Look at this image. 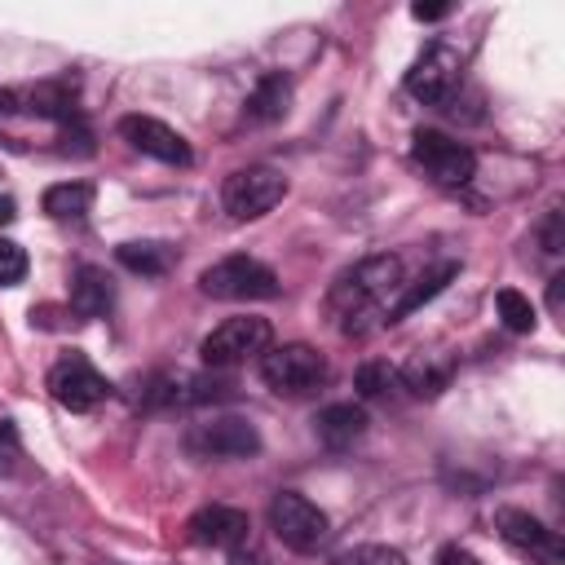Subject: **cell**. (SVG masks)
<instances>
[{"label":"cell","instance_id":"d4e9b609","mask_svg":"<svg viewBox=\"0 0 565 565\" xmlns=\"http://www.w3.org/2000/svg\"><path fill=\"white\" fill-rule=\"evenodd\" d=\"M26 269H31V260H26L22 243L0 238V287H18L26 278Z\"/></svg>","mask_w":565,"mask_h":565},{"label":"cell","instance_id":"7402d4cb","mask_svg":"<svg viewBox=\"0 0 565 565\" xmlns=\"http://www.w3.org/2000/svg\"><path fill=\"white\" fill-rule=\"evenodd\" d=\"M397 384H402V380H397V366H393V362H384V358L362 362V366H358V375H353V388H358L362 397H388Z\"/></svg>","mask_w":565,"mask_h":565},{"label":"cell","instance_id":"f1b7e54d","mask_svg":"<svg viewBox=\"0 0 565 565\" xmlns=\"http://www.w3.org/2000/svg\"><path fill=\"white\" fill-rule=\"evenodd\" d=\"M437 565H481V561H477L472 552H463L459 543H450V547H441V552H437Z\"/></svg>","mask_w":565,"mask_h":565},{"label":"cell","instance_id":"cb8c5ba5","mask_svg":"<svg viewBox=\"0 0 565 565\" xmlns=\"http://www.w3.org/2000/svg\"><path fill=\"white\" fill-rule=\"evenodd\" d=\"M331 565H406V556L388 543H358V547L340 552Z\"/></svg>","mask_w":565,"mask_h":565},{"label":"cell","instance_id":"8fae6325","mask_svg":"<svg viewBox=\"0 0 565 565\" xmlns=\"http://www.w3.org/2000/svg\"><path fill=\"white\" fill-rule=\"evenodd\" d=\"M494 525H499V534H503V543H508L512 552H521V556H530V561H539V565H565V543H561V534L547 530L539 516H530V512H521V508H499Z\"/></svg>","mask_w":565,"mask_h":565},{"label":"cell","instance_id":"3957f363","mask_svg":"<svg viewBox=\"0 0 565 565\" xmlns=\"http://www.w3.org/2000/svg\"><path fill=\"white\" fill-rule=\"evenodd\" d=\"M269 340H274L269 318L243 313V318H225L221 327H212V331L203 335V344H199V358H203V366H212V371H230V366H238V362L265 353Z\"/></svg>","mask_w":565,"mask_h":565},{"label":"cell","instance_id":"5b68a950","mask_svg":"<svg viewBox=\"0 0 565 565\" xmlns=\"http://www.w3.org/2000/svg\"><path fill=\"white\" fill-rule=\"evenodd\" d=\"M185 450L194 459H252L260 455V433L243 415H212L185 428Z\"/></svg>","mask_w":565,"mask_h":565},{"label":"cell","instance_id":"7a4b0ae2","mask_svg":"<svg viewBox=\"0 0 565 565\" xmlns=\"http://www.w3.org/2000/svg\"><path fill=\"white\" fill-rule=\"evenodd\" d=\"M327 375H331V366L313 344L291 340V344H278V349L260 353V380L282 397H305V393L322 388Z\"/></svg>","mask_w":565,"mask_h":565},{"label":"cell","instance_id":"5bb4252c","mask_svg":"<svg viewBox=\"0 0 565 565\" xmlns=\"http://www.w3.org/2000/svg\"><path fill=\"white\" fill-rule=\"evenodd\" d=\"M366 428H371V419H366V411L358 402H331L313 419V433H318V441L327 450H349L353 441L366 437Z\"/></svg>","mask_w":565,"mask_h":565},{"label":"cell","instance_id":"4dcf8cb0","mask_svg":"<svg viewBox=\"0 0 565 565\" xmlns=\"http://www.w3.org/2000/svg\"><path fill=\"white\" fill-rule=\"evenodd\" d=\"M18 110H22V93L0 88V115H18Z\"/></svg>","mask_w":565,"mask_h":565},{"label":"cell","instance_id":"1f68e13d","mask_svg":"<svg viewBox=\"0 0 565 565\" xmlns=\"http://www.w3.org/2000/svg\"><path fill=\"white\" fill-rule=\"evenodd\" d=\"M13 216H18V203H13L9 194H0V225H9Z\"/></svg>","mask_w":565,"mask_h":565},{"label":"cell","instance_id":"f546056e","mask_svg":"<svg viewBox=\"0 0 565 565\" xmlns=\"http://www.w3.org/2000/svg\"><path fill=\"white\" fill-rule=\"evenodd\" d=\"M446 13H450V4H411V18H419V22H437Z\"/></svg>","mask_w":565,"mask_h":565},{"label":"cell","instance_id":"83f0119b","mask_svg":"<svg viewBox=\"0 0 565 565\" xmlns=\"http://www.w3.org/2000/svg\"><path fill=\"white\" fill-rule=\"evenodd\" d=\"M230 565H269V561H265V552H260V547L238 543V547H230Z\"/></svg>","mask_w":565,"mask_h":565},{"label":"cell","instance_id":"277c9868","mask_svg":"<svg viewBox=\"0 0 565 565\" xmlns=\"http://www.w3.org/2000/svg\"><path fill=\"white\" fill-rule=\"evenodd\" d=\"M199 287L216 300H274L278 274L256 256H225L199 274Z\"/></svg>","mask_w":565,"mask_h":565},{"label":"cell","instance_id":"8992f818","mask_svg":"<svg viewBox=\"0 0 565 565\" xmlns=\"http://www.w3.org/2000/svg\"><path fill=\"white\" fill-rule=\"evenodd\" d=\"M269 530L291 552H318L327 543V534H331V521L313 499H305L296 490H278L269 499Z\"/></svg>","mask_w":565,"mask_h":565},{"label":"cell","instance_id":"603a6c76","mask_svg":"<svg viewBox=\"0 0 565 565\" xmlns=\"http://www.w3.org/2000/svg\"><path fill=\"white\" fill-rule=\"evenodd\" d=\"M494 309H499L503 327L516 331V335H521V331H534V322H539V318H534V305H530L516 287H503V291L494 296Z\"/></svg>","mask_w":565,"mask_h":565},{"label":"cell","instance_id":"ba28073f","mask_svg":"<svg viewBox=\"0 0 565 565\" xmlns=\"http://www.w3.org/2000/svg\"><path fill=\"white\" fill-rule=\"evenodd\" d=\"M411 159H415L437 185H446V190H459V185H468V181L477 177V154H472L463 141H455V137H446V132H437V128H419V132L411 137Z\"/></svg>","mask_w":565,"mask_h":565},{"label":"cell","instance_id":"9c48e42d","mask_svg":"<svg viewBox=\"0 0 565 565\" xmlns=\"http://www.w3.org/2000/svg\"><path fill=\"white\" fill-rule=\"evenodd\" d=\"M49 393H53L57 406L84 415V411H97V406L110 397V380H106L84 353H66V358H57L53 371H49Z\"/></svg>","mask_w":565,"mask_h":565},{"label":"cell","instance_id":"44dd1931","mask_svg":"<svg viewBox=\"0 0 565 565\" xmlns=\"http://www.w3.org/2000/svg\"><path fill=\"white\" fill-rule=\"evenodd\" d=\"M119 265L128 269V274H146V278H159V274H168V265H172V247H163V243H119Z\"/></svg>","mask_w":565,"mask_h":565},{"label":"cell","instance_id":"30bf717a","mask_svg":"<svg viewBox=\"0 0 565 565\" xmlns=\"http://www.w3.org/2000/svg\"><path fill=\"white\" fill-rule=\"evenodd\" d=\"M459 75H463V57L450 44H428L406 71V93L424 106H446L450 93L459 88Z\"/></svg>","mask_w":565,"mask_h":565},{"label":"cell","instance_id":"d6986e66","mask_svg":"<svg viewBox=\"0 0 565 565\" xmlns=\"http://www.w3.org/2000/svg\"><path fill=\"white\" fill-rule=\"evenodd\" d=\"M402 388H411L415 397H437L446 384H450V362L433 358V353H415L402 371H397Z\"/></svg>","mask_w":565,"mask_h":565},{"label":"cell","instance_id":"484cf974","mask_svg":"<svg viewBox=\"0 0 565 565\" xmlns=\"http://www.w3.org/2000/svg\"><path fill=\"white\" fill-rule=\"evenodd\" d=\"M539 243H543L547 256H561V252H565V212H561V207H552V212L543 216V225H539Z\"/></svg>","mask_w":565,"mask_h":565},{"label":"cell","instance_id":"ffe728a7","mask_svg":"<svg viewBox=\"0 0 565 565\" xmlns=\"http://www.w3.org/2000/svg\"><path fill=\"white\" fill-rule=\"evenodd\" d=\"M40 203H44V212L53 221H84L88 207H93V185H84V181H57V185L44 190Z\"/></svg>","mask_w":565,"mask_h":565},{"label":"cell","instance_id":"6da1fadb","mask_svg":"<svg viewBox=\"0 0 565 565\" xmlns=\"http://www.w3.org/2000/svg\"><path fill=\"white\" fill-rule=\"evenodd\" d=\"M402 291V260L380 252V256H366L362 265H353L349 274H340V282L331 287V305L353 322V318H366L380 309L384 296ZM344 322V331H349Z\"/></svg>","mask_w":565,"mask_h":565},{"label":"cell","instance_id":"d6a6232c","mask_svg":"<svg viewBox=\"0 0 565 565\" xmlns=\"http://www.w3.org/2000/svg\"><path fill=\"white\" fill-rule=\"evenodd\" d=\"M9 455H13V446H9V433H4V441H0V472L9 468Z\"/></svg>","mask_w":565,"mask_h":565},{"label":"cell","instance_id":"52a82bcc","mask_svg":"<svg viewBox=\"0 0 565 565\" xmlns=\"http://www.w3.org/2000/svg\"><path fill=\"white\" fill-rule=\"evenodd\" d=\"M282 194H287V177L278 168H265V163H247V168L230 172L225 185H221V203H225V212L234 221L265 216L269 207L282 203Z\"/></svg>","mask_w":565,"mask_h":565},{"label":"cell","instance_id":"e0dca14e","mask_svg":"<svg viewBox=\"0 0 565 565\" xmlns=\"http://www.w3.org/2000/svg\"><path fill=\"white\" fill-rule=\"evenodd\" d=\"M110 300H115V287H110L106 269L79 265L75 278H71V309H75L79 318H97V313L110 309Z\"/></svg>","mask_w":565,"mask_h":565},{"label":"cell","instance_id":"9a60e30c","mask_svg":"<svg viewBox=\"0 0 565 565\" xmlns=\"http://www.w3.org/2000/svg\"><path fill=\"white\" fill-rule=\"evenodd\" d=\"M455 274H459V265H455V260H441V265H433L428 274H419V278H415L411 287H402V291H397V300L384 309V322H402L406 313H415L419 305H428L433 296H441V291H446V282H450Z\"/></svg>","mask_w":565,"mask_h":565},{"label":"cell","instance_id":"2e32d148","mask_svg":"<svg viewBox=\"0 0 565 565\" xmlns=\"http://www.w3.org/2000/svg\"><path fill=\"white\" fill-rule=\"evenodd\" d=\"M243 106H247V119H252V124H274V119H282L287 106H291V79L278 75V71L260 75Z\"/></svg>","mask_w":565,"mask_h":565},{"label":"cell","instance_id":"4fadbf2b","mask_svg":"<svg viewBox=\"0 0 565 565\" xmlns=\"http://www.w3.org/2000/svg\"><path fill=\"white\" fill-rule=\"evenodd\" d=\"M190 539L194 543H203V547H238V543H247V530H252V521H247V512H238V508H225V503H212V508H199L194 516H190Z\"/></svg>","mask_w":565,"mask_h":565},{"label":"cell","instance_id":"4316f807","mask_svg":"<svg viewBox=\"0 0 565 565\" xmlns=\"http://www.w3.org/2000/svg\"><path fill=\"white\" fill-rule=\"evenodd\" d=\"M547 309L561 318L565 313V274H552L547 278Z\"/></svg>","mask_w":565,"mask_h":565},{"label":"cell","instance_id":"7c38bea8","mask_svg":"<svg viewBox=\"0 0 565 565\" xmlns=\"http://www.w3.org/2000/svg\"><path fill=\"white\" fill-rule=\"evenodd\" d=\"M119 137L132 150H141V154H150V159H159L168 168H190V159H194L185 137L177 128H168L163 119H154V115H124L119 119Z\"/></svg>","mask_w":565,"mask_h":565},{"label":"cell","instance_id":"ac0fdd59","mask_svg":"<svg viewBox=\"0 0 565 565\" xmlns=\"http://www.w3.org/2000/svg\"><path fill=\"white\" fill-rule=\"evenodd\" d=\"M22 110L44 115V119H57V124L79 119V106H75L71 84H35V88H26L22 93Z\"/></svg>","mask_w":565,"mask_h":565}]
</instances>
